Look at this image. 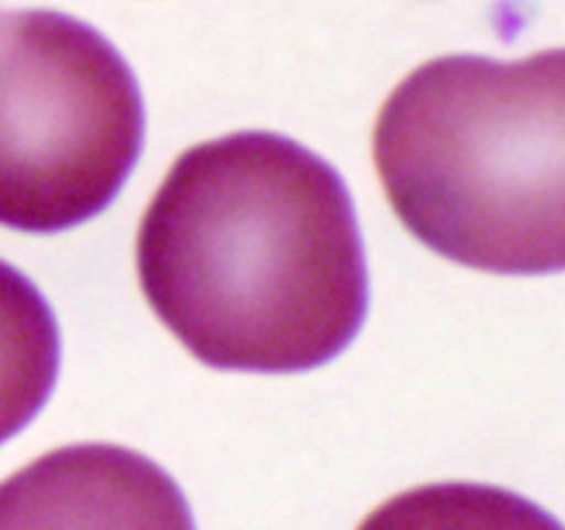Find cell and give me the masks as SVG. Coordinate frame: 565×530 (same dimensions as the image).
I'll use <instances>...</instances> for the list:
<instances>
[{
  "mask_svg": "<svg viewBox=\"0 0 565 530\" xmlns=\"http://www.w3.org/2000/svg\"><path fill=\"white\" fill-rule=\"evenodd\" d=\"M136 265L154 315L218 370L320 368L367 315L345 182L276 132H235L182 152L138 226Z\"/></svg>",
  "mask_w": 565,
  "mask_h": 530,
  "instance_id": "obj_1",
  "label": "cell"
},
{
  "mask_svg": "<svg viewBox=\"0 0 565 530\" xmlns=\"http://www.w3.org/2000/svg\"><path fill=\"white\" fill-rule=\"evenodd\" d=\"M373 158L397 219L441 257L565 271V47L428 61L386 97Z\"/></svg>",
  "mask_w": 565,
  "mask_h": 530,
  "instance_id": "obj_2",
  "label": "cell"
},
{
  "mask_svg": "<svg viewBox=\"0 0 565 530\" xmlns=\"http://www.w3.org/2000/svg\"><path fill=\"white\" fill-rule=\"evenodd\" d=\"M141 144V88L103 33L61 11H0V224L61 232L94 219Z\"/></svg>",
  "mask_w": 565,
  "mask_h": 530,
  "instance_id": "obj_3",
  "label": "cell"
},
{
  "mask_svg": "<svg viewBox=\"0 0 565 530\" xmlns=\"http://www.w3.org/2000/svg\"><path fill=\"white\" fill-rule=\"evenodd\" d=\"M58 359L53 309L25 274L0 259V445L47 403Z\"/></svg>",
  "mask_w": 565,
  "mask_h": 530,
  "instance_id": "obj_4",
  "label": "cell"
}]
</instances>
